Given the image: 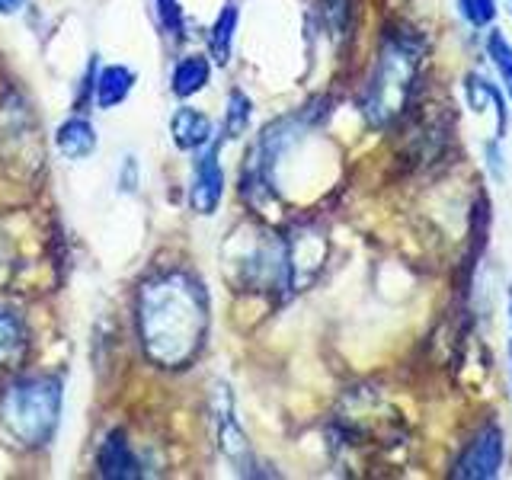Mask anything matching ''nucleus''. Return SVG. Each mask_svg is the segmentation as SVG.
Wrapping results in <instances>:
<instances>
[{"label":"nucleus","mask_w":512,"mask_h":480,"mask_svg":"<svg viewBox=\"0 0 512 480\" xmlns=\"http://www.w3.org/2000/svg\"><path fill=\"white\" fill-rule=\"evenodd\" d=\"M212 304L205 285L183 269L157 272L138 292V336L160 368H186L205 346Z\"/></svg>","instance_id":"f257e3e1"},{"label":"nucleus","mask_w":512,"mask_h":480,"mask_svg":"<svg viewBox=\"0 0 512 480\" xmlns=\"http://www.w3.org/2000/svg\"><path fill=\"white\" fill-rule=\"evenodd\" d=\"M426 39L407 23H388L381 29L372 68L359 93V112L372 128H391L404 119L423 71Z\"/></svg>","instance_id":"f03ea898"},{"label":"nucleus","mask_w":512,"mask_h":480,"mask_svg":"<svg viewBox=\"0 0 512 480\" xmlns=\"http://www.w3.org/2000/svg\"><path fill=\"white\" fill-rule=\"evenodd\" d=\"M0 420L20 445H48L61 420V384L55 378L13 381L7 394L0 397Z\"/></svg>","instance_id":"7ed1b4c3"},{"label":"nucleus","mask_w":512,"mask_h":480,"mask_svg":"<svg viewBox=\"0 0 512 480\" xmlns=\"http://www.w3.org/2000/svg\"><path fill=\"white\" fill-rule=\"evenodd\" d=\"M503 464H506V429L496 420H487L461 445L458 458L452 461V477L455 480H493L503 474Z\"/></svg>","instance_id":"20e7f679"},{"label":"nucleus","mask_w":512,"mask_h":480,"mask_svg":"<svg viewBox=\"0 0 512 480\" xmlns=\"http://www.w3.org/2000/svg\"><path fill=\"white\" fill-rule=\"evenodd\" d=\"M212 420H215V439L221 455L234 464L237 474L244 477H260L263 471H256V455L250 448L247 432L240 429L237 413H234V397L228 391V384H215L212 391Z\"/></svg>","instance_id":"39448f33"},{"label":"nucleus","mask_w":512,"mask_h":480,"mask_svg":"<svg viewBox=\"0 0 512 480\" xmlns=\"http://www.w3.org/2000/svg\"><path fill=\"white\" fill-rule=\"evenodd\" d=\"M285 256H288V282L292 295L304 292L327 260V234L317 224H295L285 234Z\"/></svg>","instance_id":"423d86ee"},{"label":"nucleus","mask_w":512,"mask_h":480,"mask_svg":"<svg viewBox=\"0 0 512 480\" xmlns=\"http://www.w3.org/2000/svg\"><path fill=\"white\" fill-rule=\"evenodd\" d=\"M224 196V167H221V141L205 144L189 183V205L196 215H215Z\"/></svg>","instance_id":"0eeeda50"},{"label":"nucleus","mask_w":512,"mask_h":480,"mask_svg":"<svg viewBox=\"0 0 512 480\" xmlns=\"http://www.w3.org/2000/svg\"><path fill=\"white\" fill-rule=\"evenodd\" d=\"M464 100L474 116L493 119V138H506L509 132V93L500 87V80H490L487 74L468 71L464 74Z\"/></svg>","instance_id":"6e6552de"},{"label":"nucleus","mask_w":512,"mask_h":480,"mask_svg":"<svg viewBox=\"0 0 512 480\" xmlns=\"http://www.w3.org/2000/svg\"><path fill=\"white\" fill-rule=\"evenodd\" d=\"M96 468L109 480H135L141 477V461L135 455L132 442L125 439L122 429H112L100 445V455H96Z\"/></svg>","instance_id":"1a4fd4ad"},{"label":"nucleus","mask_w":512,"mask_h":480,"mask_svg":"<svg viewBox=\"0 0 512 480\" xmlns=\"http://www.w3.org/2000/svg\"><path fill=\"white\" fill-rule=\"evenodd\" d=\"M170 135L180 151H202L205 144L215 141V125L202 109L183 106V109H176V116L170 122Z\"/></svg>","instance_id":"9d476101"},{"label":"nucleus","mask_w":512,"mask_h":480,"mask_svg":"<svg viewBox=\"0 0 512 480\" xmlns=\"http://www.w3.org/2000/svg\"><path fill=\"white\" fill-rule=\"evenodd\" d=\"M29 349V333L20 314L0 308V372H10L23 359Z\"/></svg>","instance_id":"9b49d317"},{"label":"nucleus","mask_w":512,"mask_h":480,"mask_svg":"<svg viewBox=\"0 0 512 480\" xmlns=\"http://www.w3.org/2000/svg\"><path fill=\"white\" fill-rule=\"evenodd\" d=\"M237 26H240V7L234 0L221 7L218 20L212 23V32H208V48H212V61L215 64H228L234 55V39H237Z\"/></svg>","instance_id":"f8f14e48"},{"label":"nucleus","mask_w":512,"mask_h":480,"mask_svg":"<svg viewBox=\"0 0 512 480\" xmlns=\"http://www.w3.org/2000/svg\"><path fill=\"white\" fill-rule=\"evenodd\" d=\"M96 106L100 109H112L125 103V96L132 93L135 87V74L122 68V64H109V68H103L100 74H96Z\"/></svg>","instance_id":"ddd939ff"},{"label":"nucleus","mask_w":512,"mask_h":480,"mask_svg":"<svg viewBox=\"0 0 512 480\" xmlns=\"http://www.w3.org/2000/svg\"><path fill=\"white\" fill-rule=\"evenodd\" d=\"M55 144L61 157L68 160H80V157H90L96 148V132L87 119H68L58 132H55Z\"/></svg>","instance_id":"4468645a"},{"label":"nucleus","mask_w":512,"mask_h":480,"mask_svg":"<svg viewBox=\"0 0 512 480\" xmlns=\"http://www.w3.org/2000/svg\"><path fill=\"white\" fill-rule=\"evenodd\" d=\"M208 77H212V64L202 55H186L180 58V64L173 68V93L180 96V100H189V96H196L199 90H205Z\"/></svg>","instance_id":"2eb2a0df"},{"label":"nucleus","mask_w":512,"mask_h":480,"mask_svg":"<svg viewBox=\"0 0 512 480\" xmlns=\"http://www.w3.org/2000/svg\"><path fill=\"white\" fill-rule=\"evenodd\" d=\"M484 55L490 58V68L496 71V80H500V87L509 93L512 100V42L503 29H487L484 32Z\"/></svg>","instance_id":"dca6fc26"},{"label":"nucleus","mask_w":512,"mask_h":480,"mask_svg":"<svg viewBox=\"0 0 512 480\" xmlns=\"http://www.w3.org/2000/svg\"><path fill=\"white\" fill-rule=\"evenodd\" d=\"M250 119H253V100L244 90H231L228 93V109H224V125H221L224 138L234 141L240 135H247Z\"/></svg>","instance_id":"f3484780"},{"label":"nucleus","mask_w":512,"mask_h":480,"mask_svg":"<svg viewBox=\"0 0 512 480\" xmlns=\"http://www.w3.org/2000/svg\"><path fill=\"white\" fill-rule=\"evenodd\" d=\"M455 7L461 13V20L474 32H487L496 20V13H500L496 0H455Z\"/></svg>","instance_id":"a211bd4d"},{"label":"nucleus","mask_w":512,"mask_h":480,"mask_svg":"<svg viewBox=\"0 0 512 480\" xmlns=\"http://www.w3.org/2000/svg\"><path fill=\"white\" fill-rule=\"evenodd\" d=\"M154 4H157L160 29H164L170 39H183L186 36V16H183L180 0H154Z\"/></svg>","instance_id":"6ab92c4d"},{"label":"nucleus","mask_w":512,"mask_h":480,"mask_svg":"<svg viewBox=\"0 0 512 480\" xmlns=\"http://www.w3.org/2000/svg\"><path fill=\"white\" fill-rule=\"evenodd\" d=\"M320 10H324V20L330 26V36L333 39H343L346 36V26H349V0H320Z\"/></svg>","instance_id":"aec40b11"},{"label":"nucleus","mask_w":512,"mask_h":480,"mask_svg":"<svg viewBox=\"0 0 512 480\" xmlns=\"http://www.w3.org/2000/svg\"><path fill=\"white\" fill-rule=\"evenodd\" d=\"M484 167H487V173L493 176L496 183L506 176V154H503V141L500 138H490L484 144Z\"/></svg>","instance_id":"412c9836"},{"label":"nucleus","mask_w":512,"mask_h":480,"mask_svg":"<svg viewBox=\"0 0 512 480\" xmlns=\"http://www.w3.org/2000/svg\"><path fill=\"white\" fill-rule=\"evenodd\" d=\"M506 320H509V381H512V285L506 295Z\"/></svg>","instance_id":"4be33fe9"},{"label":"nucleus","mask_w":512,"mask_h":480,"mask_svg":"<svg viewBox=\"0 0 512 480\" xmlns=\"http://www.w3.org/2000/svg\"><path fill=\"white\" fill-rule=\"evenodd\" d=\"M23 7H26V0H0V13H16Z\"/></svg>","instance_id":"5701e85b"},{"label":"nucleus","mask_w":512,"mask_h":480,"mask_svg":"<svg viewBox=\"0 0 512 480\" xmlns=\"http://www.w3.org/2000/svg\"><path fill=\"white\" fill-rule=\"evenodd\" d=\"M506 7H509V16H512V0H506Z\"/></svg>","instance_id":"b1692460"}]
</instances>
